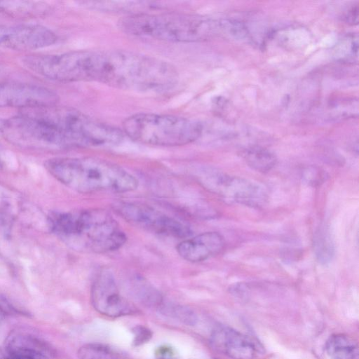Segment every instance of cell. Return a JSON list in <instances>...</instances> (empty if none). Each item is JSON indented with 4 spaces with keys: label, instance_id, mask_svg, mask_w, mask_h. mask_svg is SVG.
Masks as SVG:
<instances>
[{
    "label": "cell",
    "instance_id": "obj_24",
    "mask_svg": "<svg viewBox=\"0 0 359 359\" xmlns=\"http://www.w3.org/2000/svg\"><path fill=\"white\" fill-rule=\"evenodd\" d=\"M303 179L306 183L315 186L325 180V174L318 168H308L303 172Z\"/></svg>",
    "mask_w": 359,
    "mask_h": 359
},
{
    "label": "cell",
    "instance_id": "obj_5",
    "mask_svg": "<svg viewBox=\"0 0 359 359\" xmlns=\"http://www.w3.org/2000/svg\"><path fill=\"white\" fill-rule=\"evenodd\" d=\"M53 126L62 135L68 148L114 145L123 139L118 128L76 109L55 104L22 109Z\"/></svg>",
    "mask_w": 359,
    "mask_h": 359
},
{
    "label": "cell",
    "instance_id": "obj_11",
    "mask_svg": "<svg viewBox=\"0 0 359 359\" xmlns=\"http://www.w3.org/2000/svg\"><path fill=\"white\" fill-rule=\"evenodd\" d=\"M57 95L45 87L0 81V107L22 109L55 104Z\"/></svg>",
    "mask_w": 359,
    "mask_h": 359
},
{
    "label": "cell",
    "instance_id": "obj_19",
    "mask_svg": "<svg viewBox=\"0 0 359 359\" xmlns=\"http://www.w3.org/2000/svg\"><path fill=\"white\" fill-rule=\"evenodd\" d=\"M313 246L318 261L326 264L332 259L334 255V246L331 236L326 229L320 228L315 233Z\"/></svg>",
    "mask_w": 359,
    "mask_h": 359
},
{
    "label": "cell",
    "instance_id": "obj_8",
    "mask_svg": "<svg viewBox=\"0 0 359 359\" xmlns=\"http://www.w3.org/2000/svg\"><path fill=\"white\" fill-rule=\"evenodd\" d=\"M116 209L126 220L149 231L179 238L191 235L187 224L147 205L121 202Z\"/></svg>",
    "mask_w": 359,
    "mask_h": 359
},
{
    "label": "cell",
    "instance_id": "obj_1",
    "mask_svg": "<svg viewBox=\"0 0 359 359\" xmlns=\"http://www.w3.org/2000/svg\"><path fill=\"white\" fill-rule=\"evenodd\" d=\"M74 81H97L136 92H163L177 83V70L163 60L129 50H76Z\"/></svg>",
    "mask_w": 359,
    "mask_h": 359
},
{
    "label": "cell",
    "instance_id": "obj_22",
    "mask_svg": "<svg viewBox=\"0 0 359 359\" xmlns=\"http://www.w3.org/2000/svg\"><path fill=\"white\" fill-rule=\"evenodd\" d=\"M220 34L236 40H246L249 38L247 27L235 20L222 19L219 20Z\"/></svg>",
    "mask_w": 359,
    "mask_h": 359
},
{
    "label": "cell",
    "instance_id": "obj_23",
    "mask_svg": "<svg viewBox=\"0 0 359 359\" xmlns=\"http://www.w3.org/2000/svg\"><path fill=\"white\" fill-rule=\"evenodd\" d=\"M134 335L133 344L135 346H141L148 342L152 337V332L144 325H136L132 329Z\"/></svg>",
    "mask_w": 359,
    "mask_h": 359
},
{
    "label": "cell",
    "instance_id": "obj_13",
    "mask_svg": "<svg viewBox=\"0 0 359 359\" xmlns=\"http://www.w3.org/2000/svg\"><path fill=\"white\" fill-rule=\"evenodd\" d=\"M210 343L216 351L231 359H256L264 353L256 339L224 325L213 330Z\"/></svg>",
    "mask_w": 359,
    "mask_h": 359
},
{
    "label": "cell",
    "instance_id": "obj_15",
    "mask_svg": "<svg viewBox=\"0 0 359 359\" xmlns=\"http://www.w3.org/2000/svg\"><path fill=\"white\" fill-rule=\"evenodd\" d=\"M325 350L331 359H359L357 341L345 334H334L327 339Z\"/></svg>",
    "mask_w": 359,
    "mask_h": 359
},
{
    "label": "cell",
    "instance_id": "obj_6",
    "mask_svg": "<svg viewBox=\"0 0 359 359\" xmlns=\"http://www.w3.org/2000/svg\"><path fill=\"white\" fill-rule=\"evenodd\" d=\"M123 131L142 144L176 147L196 140L201 135L203 127L199 123L182 116L140 113L125 119Z\"/></svg>",
    "mask_w": 359,
    "mask_h": 359
},
{
    "label": "cell",
    "instance_id": "obj_18",
    "mask_svg": "<svg viewBox=\"0 0 359 359\" xmlns=\"http://www.w3.org/2000/svg\"><path fill=\"white\" fill-rule=\"evenodd\" d=\"M3 359H48L46 355L25 340L11 342L7 355Z\"/></svg>",
    "mask_w": 359,
    "mask_h": 359
},
{
    "label": "cell",
    "instance_id": "obj_10",
    "mask_svg": "<svg viewBox=\"0 0 359 359\" xmlns=\"http://www.w3.org/2000/svg\"><path fill=\"white\" fill-rule=\"evenodd\" d=\"M93 306L109 317H120L137 312L136 307L121 295L112 273L100 271L95 278L90 292Z\"/></svg>",
    "mask_w": 359,
    "mask_h": 359
},
{
    "label": "cell",
    "instance_id": "obj_25",
    "mask_svg": "<svg viewBox=\"0 0 359 359\" xmlns=\"http://www.w3.org/2000/svg\"><path fill=\"white\" fill-rule=\"evenodd\" d=\"M346 21L351 24H358V7L351 8L345 15Z\"/></svg>",
    "mask_w": 359,
    "mask_h": 359
},
{
    "label": "cell",
    "instance_id": "obj_9",
    "mask_svg": "<svg viewBox=\"0 0 359 359\" xmlns=\"http://www.w3.org/2000/svg\"><path fill=\"white\" fill-rule=\"evenodd\" d=\"M201 182L210 191L242 205L259 207L267 198L264 189L255 182L219 172H208L202 175Z\"/></svg>",
    "mask_w": 359,
    "mask_h": 359
},
{
    "label": "cell",
    "instance_id": "obj_2",
    "mask_svg": "<svg viewBox=\"0 0 359 359\" xmlns=\"http://www.w3.org/2000/svg\"><path fill=\"white\" fill-rule=\"evenodd\" d=\"M48 222L51 231L76 250L104 253L118 250L126 241L120 225L103 210L55 212Z\"/></svg>",
    "mask_w": 359,
    "mask_h": 359
},
{
    "label": "cell",
    "instance_id": "obj_20",
    "mask_svg": "<svg viewBox=\"0 0 359 359\" xmlns=\"http://www.w3.org/2000/svg\"><path fill=\"white\" fill-rule=\"evenodd\" d=\"M134 292L137 298L147 306L159 308L163 303L161 294L144 281L140 280L135 283Z\"/></svg>",
    "mask_w": 359,
    "mask_h": 359
},
{
    "label": "cell",
    "instance_id": "obj_4",
    "mask_svg": "<svg viewBox=\"0 0 359 359\" xmlns=\"http://www.w3.org/2000/svg\"><path fill=\"white\" fill-rule=\"evenodd\" d=\"M118 24L131 36L170 42L201 41L220 34L219 20L182 13H136Z\"/></svg>",
    "mask_w": 359,
    "mask_h": 359
},
{
    "label": "cell",
    "instance_id": "obj_14",
    "mask_svg": "<svg viewBox=\"0 0 359 359\" xmlns=\"http://www.w3.org/2000/svg\"><path fill=\"white\" fill-rule=\"evenodd\" d=\"M224 246V239L220 233L208 231L184 239L177 245V251L186 261L199 262L217 255Z\"/></svg>",
    "mask_w": 359,
    "mask_h": 359
},
{
    "label": "cell",
    "instance_id": "obj_12",
    "mask_svg": "<svg viewBox=\"0 0 359 359\" xmlns=\"http://www.w3.org/2000/svg\"><path fill=\"white\" fill-rule=\"evenodd\" d=\"M57 37L50 29L36 25H0V47L15 50H36L49 46Z\"/></svg>",
    "mask_w": 359,
    "mask_h": 359
},
{
    "label": "cell",
    "instance_id": "obj_3",
    "mask_svg": "<svg viewBox=\"0 0 359 359\" xmlns=\"http://www.w3.org/2000/svg\"><path fill=\"white\" fill-rule=\"evenodd\" d=\"M45 166L55 179L81 194L128 192L138 185L136 178L121 167L97 158H56Z\"/></svg>",
    "mask_w": 359,
    "mask_h": 359
},
{
    "label": "cell",
    "instance_id": "obj_7",
    "mask_svg": "<svg viewBox=\"0 0 359 359\" xmlns=\"http://www.w3.org/2000/svg\"><path fill=\"white\" fill-rule=\"evenodd\" d=\"M0 118V135L16 145L39 149H67L59 131L49 123L21 111Z\"/></svg>",
    "mask_w": 359,
    "mask_h": 359
},
{
    "label": "cell",
    "instance_id": "obj_27",
    "mask_svg": "<svg viewBox=\"0 0 359 359\" xmlns=\"http://www.w3.org/2000/svg\"><path fill=\"white\" fill-rule=\"evenodd\" d=\"M1 166H2V164H1V160H0V170L1 168Z\"/></svg>",
    "mask_w": 359,
    "mask_h": 359
},
{
    "label": "cell",
    "instance_id": "obj_16",
    "mask_svg": "<svg viewBox=\"0 0 359 359\" xmlns=\"http://www.w3.org/2000/svg\"><path fill=\"white\" fill-rule=\"evenodd\" d=\"M242 156L250 167L262 172L270 171L277 161L276 156L271 151L259 146L245 149Z\"/></svg>",
    "mask_w": 359,
    "mask_h": 359
},
{
    "label": "cell",
    "instance_id": "obj_26",
    "mask_svg": "<svg viewBox=\"0 0 359 359\" xmlns=\"http://www.w3.org/2000/svg\"><path fill=\"white\" fill-rule=\"evenodd\" d=\"M8 13V1H0V13Z\"/></svg>",
    "mask_w": 359,
    "mask_h": 359
},
{
    "label": "cell",
    "instance_id": "obj_21",
    "mask_svg": "<svg viewBox=\"0 0 359 359\" xmlns=\"http://www.w3.org/2000/svg\"><path fill=\"white\" fill-rule=\"evenodd\" d=\"M158 309L162 313L175 318L185 325H194L196 323L197 317L195 313L188 307L180 305L165 304L163 302Z\"/></svg>",
    "mask_w": 359,
    "mask_h": 359
},
{
    "label": "cell",
    "instance_id": "obj_17",
    "mask_svg": "<svg viewBox=\"0 0 359 359\" xmlns=\"http://www.w3.org/2000/svg\"><path fill=\"white\" fill-rule=\"evenodd\" d=\"M79 359H129L116 349L102 344H87L78 351Z\"/></svg>",
    "mask_w": 359,
    "mask_h": 359
}]
</instances>
